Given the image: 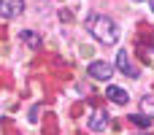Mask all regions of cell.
I'll list each match as a JSON object with an SVG mask.
<instances>
[{
    "mask_svg": "<svg viewBox=\"0 0 154 135\" xmlns=\"http://www.w3.org/2000/svg\"><path fill=\"white\" fill-rule=\"evenodd\" d=\"M152 11H154V0H152Z\"/></svg>",
    "mask_w": 154,
    "mask_h": 135,
    "instance_id": "8fae6325",
    "label": "cell"
},
{
    "mask_svg": "<svg viewBox=\"0 0 154 135\" xmlns=\"http://www.w3.org/2000/svg\"><path fill=\"white\" fill-rule=\"evenodd\" d=\"M138 135H152V133H146V130H143V133H138Z\"/></svg>",
    "mask_w": 154,
    "mask_h": 135,
    "instance_id": "30bf717a",
    "label": "cell"
},
{
    "mask_svg": "<svg viewBox=\"0 0 154 135\" xmlns=\"http://www.w3.org/2000/svg\"><path fill=\"white\" fill-rule=\"evenodd\" d=\"M130 122H133L135 127H141V130H149V124H152V119L143 116V114H130Z\"/></svg>",
    "mask_w": 154,
    "mask_h": 135,
    "instance_id": "ba28073f",
    "label": "cell"
},
{
    "mask_svg": "<svg viewBox=\"0 0 154 135\" xmlns=\"http://www.w3.org/2000/svg\"><path fill=\"white\" fill-rule=\"evenodd\" d=\"M24 11V0H0V16L3 19H16Z\"/></svg>",
    "mask_w": 154,
    "mask_h": 135,
    "instance_id": "7a4b0ae2",
    "label": "cell"
},
{
    "mask_svg": "<svg viewBox=\"0 0 154 135\" xmlns=\"http://www.w3.org/2000/svg\"><path fill=\"white\" fill-rule=\"evenodd\" d=\"M116 68H119L122 73H127L130 78H138V73H141V70L130 62V54H127L125 49H119V54H116Z\"/></svg>",
    "mask_w": 154,
    "mask_h": 135,
    "instance_id": "277c9868",
    "label": "cell"
},
{
    "mask_svg": "<svg viewBox=\"0 0 154 135\" xmlns=\"http://www.w3.org/2000/svg\"><path fill=\"white\" fill-rule=\"evenodd\" d=\"M141 108L146 111L149 119H154V95H143V97H141Z\"/></svg>",
    "mask_w": 154,
    "mask_h": 135,
    "instance_id": "9c48e42d",
    "label": "cell"
},
{
    "mask_svg": "<svg viewBox=\"0 0 154 135\" xmlns=\"http://www.w3.org/2000/svg\"><path fill=\"white\" fill-rule=\"evenodd\" d=\"M106 97H108L111 103H116V106H127V100H130V95H127L122 87H108V89H106Z\"/></svg>",
    "mask_w": 154,
    "mask_h": 135,
    "instance_id": "8992f818",
    "label": "cell"
},
{
    "mask_svg": "<svg viewBox=\"0 0 154 135\" xmlns=\"http://www.w3.org/2000/svg\"><path fill=\"white\" fill-rule=\"evenodd\" d=\"M19 41H22L24 46H30V49H38V46H41V35L32 32V30H22V32H19Z\"/></svg>",
    "mask_w": 154,
    "mask_h": 135,
    "instance_id": "52a82bcc",
    "label": "cell"
},
{
    "mask_svg": "<svg viewBox=\"0 0 154 135\" xmlns=\"http://www.w3.org/2000/svg\"><path fill=\"white\" fill-rule=\"evenodd\" d=\"M108 127V114L106 111H95L92 116H89V130L92 133H103Z\"/></svg>",
    "mask_w": 154,
    "mask_h": 135,
    "instance_id": "5b68a950",
    "label": "cell"
},
{
    "mask_svg": "<svg viewBox=\"0 0 154 135\" xmlns=\"http://www.w3.org/2000/svg\"><path fill=\"white\" fill-rule=\"evenodd\" d=\"M87 70H89V76H92V78H97V81H108V78H111V73H114V68H111L108 62H103V60H95Z\"/></svg>",
    "mask_w": 154,
    "mask_h": 135,
    "instance_id": "3957f363",
    "label": "cell"
},
{
    "mask_svg": "<svg viewBox=\"0 0 154 135\" xmlns=\"http://www.w3.org/2000/svg\"><path fill=\"white\" fill-rule=\"evenodd\" d=\"M87 30H89L100 43H106V46H111V43H116V41H119V27L114 24V19H111V16L89 14V16H87Z\"/></svg>",
    "mask_w": 154,
    "mask_h": 135,
    "instance_id": "6da1fadb",
    "label": "cell"
}]
</instances>
